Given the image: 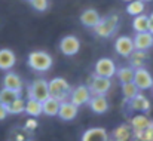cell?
I'll return each instance as SVG.
<instances>
[{
  "label": "cell",
  "mask_w": 153,
  "mask_h": 141,
  "mask_svg": "<svg viewBox=\"0 0 153 141\" xmlns=\"http://www.w3.org/2000/svg\"><path fill=\"white\" fill-rule=\"evenodd\" d=\"M27 64L34 71L46 73V71L51 70L52 65H53V58L46 50H33L27 56Z\"/></svg>",
  "instance_id": "1"
},
{
  "label": "cell",
  "mask_w": 153,
  "mask_h": 141,
  "mask_svg": "<svg viewBox=\"0 0 153 141\" xmlns=\"http://www.w3.org/2000/svg\"><path fill=\"white\" fill-rule=\"evenodd\" d=\"M119 21H120V18H119L117 13H110V15H107L104 18L101 16L100 24L94 28L97 37H100V39L113 37L117 33V30H119Z\"/></svg>",
  "instance_id": "2"
},
{
  "label": "cell",
  "mask_w": 153,
  "mask_h": 141,
  "mask_svg": "<svg viewBox=\"0 0 153 141\" xmlns=\"http://www.w3.org/2000/svg\"><path fill=\"white\" fill-rule=\"evenodd\" d=\"M48 88H49V96L58 99L59 102L67 101L71 92V86L64 77H53L48 80Z\"/></svg>",
  "instance_id": "3"
},
{
  "label": "cell",
  "mask_w": 153,
  "mask_h": 141,
  "mask_svg": "<svg viewBox=\"0 0 153 141\" xmlns=\"http://www.w3.org/2000/svg\"><path fill=\"white\" fill-rule=\"evenodd\" d=\"M27 94H28V98L43 102L46 98H49L48 80H45V79H36V80H33L28 85V88H27Z\"/></svg>",
  "instance_id": "4"
},
{
  "label": "cell",
  "mask_w": 153,
  "mask_h": 141,
  "mask_svg": "<svg viewBox=\"0 0 153 141\" xmlns=\"http://www.w3.org/2000/svg\"><path fill=\"white\" fill-rule=\"evenodd\" d=\"M116 68H117L116 62L111 58L102 56L94 65V74L100 77H105V79H111L113 76H116Z\"/></svg>",
  "instance_id": "5"
},
{
  "label": "cell",
  "mask_w": 153,
  "mask_h": 141,
  "mask_svg": "<svg viewBox=\"0 0 153 141\" xmlns=\"http://www.w3.org/2000/svg\"><path fill=\"white\" fill-rule=\"evenodd\" d=\"M134 85L138 88V91H149L153 88V76L146 67L135 68L134 70Z\"/></svg>",
  "instance_id": "6"
},
{
  "label": "cell",
  "mask_w": 153,
  "mask_h": 141,
  "mask_svg": "<svg viewBox=\"0 0 153 141\" xmlns=\"http://www.w3.org/2000/svg\"><path fill=\"white\" fill-rule=\"evenodd\" d=\"M59 52L65 56H74L79 53L80 50V40L79 37L73 36V34H68V36H64L61 40H59Z\"/></svg>",
  "instance_id": "7"
},
{
  "label": "cell",
  "mask_w": 153,
  "mask_h": 141,
  "mask_svg": "<svg viewBox=\"0 0 153 141\" xmlns=\"http://www.w3.org/2000/svg\"><path fill=\"white\" fill-rule=\"evenodd\" d=\"M91 91L86 85H79L76 88H71V92L68 96V101L73 102L76 107H80V105H85L89 102L91 99Z\"/></svg>",
  "instance_id": "8"
},
{
  "label": "cell",
  "mask_w": 153,
  "mask_h": 141,
  "mask_svg": "<svg viewBox=\"0 0 153 141\" xmlns=\"http://www.w3.org/2000/svg\"><path fill=\"white\" fill-rule=\"evenodd\" d=\"M89 91L91 95H104L108 94V91L111 89V79H105V77H100V76H92L91 82H89Z\"/></svg>",
  "instance_id": "9"
},
{
  "label": "cell",
  "mask_w": 153,
  "mask_h": 141,
  "mask_svg": "<svg viewBox=\"0 0 153 141\" xmlns=\"http://www.w3.org/2000/svg\"><path fill=\"white\" fill-rule=\"evenodd\" d=\"M114 50H116L117 55H120L123 58H129L131 53L135 50L134 49L132 37H129V36H119L114 40Z\"/></svg>",
  "instance_id": "10"
},
{
  "label": "cell",
  "mask_w": 153,
  "mask_h": 141,
  "mask_svg": "<svg viewBox=\"0 0 153 141\" xmlns=\"http://www.w3.org/2000/svg\"><path fill=\"white\" fill-rule=\"evenodd\" d=\"M79 19H80V22H82L83 27H86V28H95L100 24V21H101V15H100V12L97 9L88 7V9H85L80 13Z\"/></svg>",
  "instance_id": "11"
},
{
  "label": "cell",
  "mask_w": 153,
  "mask_h": 141,
  "mask_svg": "<svg viewBox=\"0 0 153 141\" xmlns=\"http://www.w3.org/2000/svg\"><path fill=\"white\" fill-rule=\"evenodd\" d=\"M79 114V107H76L73 102H70L68 99L67 101H62L59 104V110H58V117L64 122H71L77 117Z\"/></svg>",
  "instance_id": "12"
},
{
  "label": "cell",
  "mask_w": 153,
  "mask_h": 141,
  "mask_svg": "<svg viewBox=\"0 0 153 141\" xmlns=\"http://www.w3.org/2000/svg\"><path fill=\"white\" fill-rule=\"evenodd\" d=\"M134 42V49L135 50H143L147 52L150 47H153V34L146 31V33H135V36L132 37Z\"/></svg>",
  "instance_id": "13"
},
{
  "label": "cell",
  "mask_w": 153,
  "mask_h": 141,
  "mask_svg": "<svg viewBox=\"0 0 153 141\" xmlns=\"http://www.w3.org/2000/svg\"><path fill=\"white\" fill-rule=\"evenodd\" d=\"M3 88L15 91V92H21L24 88V83H22V79L15 71H6V74L3 76Z\"/></svg>",
  "instance_id": "14"
},
{
  "label": "cell",
  "mask_w": 153,
  "mask_h": 141,
  "mask_svg": "<svg viewBox=\"0 0 153 141\" xmlns=\"http://www.w3.org/2000/svg\"><path fill=\"white\" fill-rule=\"evenodd\" d=\"M16 64V55L12 49L1 47L0 49V70L10 71Z\"/></svg>",
  "instance_id": "15"
},
{
  "label": "cell",
  "mask_w": 153,
  "mask_h": 141,
  "mask_svg": "<svg viewBox=\"0 0 153 141\" xmlns=\"http://www.w3.org/2000/svg\"><path fill=\"white\" fill-rule=\"evenodd\" d=\"M80 141H108V134H107L105 128L94 126V128L86 129L82 134Z\"/></svg>",
  "instance_id": "16"
},
{
  "label": "cell",
  "mask_w": 153,
  "mask_h": 141,
  "mask_svg": "<svg viewBox=\"0 0 153 141\" xmlns=\"http://www.w3.org/2000/svg\"><path fill=\"white\" fill-rule=\"evenodd\" d=\"M129 102V108L131 110H134V111H137V113H147L149 110H150V101H149V98L146 96L144 94H138L137 96H134L131 101H128Z\"/></svg>",
  "instance_id": "17"
},
{
  "label": "cell",
  "mask_w": 153,
  "mask_h": 141,
  "mask_svg": "<svg viewBox=\"0 0 153 141\" xmlns=\"http://www.w3.org/2000/svg\"><path fill=\"white\" fill-rule=\"evenodd\" d=\"M89 108L95 113V114H104L108 110V101L104 95H92L89 102H88Z\"/></svg>",
  "instance_id": "18"
},
{
  "label": "cell",
  "mask_w": 153,
  "mask_h": 141,
  "mask_svg": "<svg viewBox=\"0 0 153 141\" xmlns=\"http://www.w3.org/2000/svg\"><path fill=\"white\" fill-rule=\"evenodd\" d=\"M129 126L132 128V131H144V129H147V128H152L153 120L149 116L143 114V113H137L135 116H132Z\"/></svg>",
  "instance_id": "19"
},
{
  "label": "cell",
  "mask_w": 153,
  "mask_h": 141,
  "mask_svg": "<svg viewBox=\"0 0 153 141\" xmlns=\"http://www.w3.org/2000/svg\"><path fill=\"white\" fill-rule=\"evenodd\" d=\"M59 101L55 99V98H46L43 102H42V108H43V114L49 116V117H53V116H58V110H59Z\"/></svg>",
  "instance_id": "20"
},
{
  "label": "cell",
  "mask_w": 153,
  "mask_h": 141,
  "mask_svg": "<svg viewBox=\"0 0 153 141\" xmlns=\"http://www.w3.org/2000/svg\"><path fill=\"white\" fill-rule=\"evenodd\" d=\"M24 113H27L30 117H39L40 114H43V108H42V102L40 101H36V99H31L28 98L25 101V110Z\"/></svg>",
  "instance_id": "21"
},
{
  "label": "cell",
  "mask_w": 153,
  "mask_h": 141,
  "mask_svg": "<svg viewBox=\"0 0 153 141\" xmlns=\"http://www.w3.org/2000/svg\"><path fill=\"white\" fill-rule=\"evenodd\" d=\"M116 77L117 80L122 83H128V82H132L134 79V68L129 67V65H122V67H117L116 68Z\"/></svg>",
  "instance_id": "22"
},
{
  "label": "cell",
  "mask_w": 153,
  "mask_h": 141,
  "mask_svg": "<svg viewBox=\"0 0 153 141\" xmlns=\"http://www.w3.org/2000/svg\"><path fill=\"white\" fill-rule=\"evenodd\" d=\"M132 28L135 33H146L149 31V16L141 13L138 16H134L132 19Z\"/></svg>",
  "instance_id": "23"
},
{
  "label": "cell",
  "mask_w": 153,
  "mask_h": 141,
  "mask_svg": "<svg viewBox=\"0 0 153 141\" xmlns=\"http://www.w3.org/2000/svg\"><path fill=\"white\" fill-rule=\"evenodd\" d=\"M147 52H143V50H134L129 56V67H132L134 70L135 68H141L144 67V61L147 59Z\"/></svg>",
  "instance_id": "24"
},
{
  "label": "cell",
  "mask_w": 153,
  "mask_h": 141,
  "mask_svg": "<svg viewBox=\"0 0 153 141\" xmlns=\"http://www.w3.org/2000/svg\"><path fill=\"white\" fill-rule=\"evenodd\" d=\"M113 138L114 140H131L132 138V128L128 123H122L116 126L113 131Z\"/></svg>",
  "instance_id": "25"
},
{
  "label": "cell",
  "mask_w": 153,
  "mask_h": 141,
  "mask_svg": "<svg viewBox=\"0 0 153 141\" xmlns=\"http://www.w3.org/2000/svg\"><path fill=\"white\" fill-rule=\"evenodd\" d=\"M144 9H146V4L141 0H132L126 4V12L128 15H132V16H138L144 13Z\"/></svg>",
  "instance_id": "26"
},
{
  "label": "cell",
  "mask_w": 153,
  "mask_h": 141,
  "mask_svg": "<svg viewBox=\"0 0 153 141\" xmlns=\"http://www.w3.org/2000/svg\"><path fill=\"white\" fill-rule=\"evenodd\" d=\"M120 91H122V95L125 98V101H131L134 96L140 94L138 88L134 85V82H128V83H122L120 86Z\"/></svg>",
  "instance_id": "27"
},
{
  "label": "cell",
  "mask_w": 153,
  "mask_h": 141,
  "mask_svg": "<svg viewBox=\"0 0 153 141\" xmlns=\"http://www.w3.org/2000/svg\"><path fill=\"white\" fill-rule=\"evenodd\" d=\"M19 96H21V92H15V91L1 88V89H0V104H3V105L7 107L12 101H15V99L19 98Z\"/></svg>",
  "instance_id": "28"
},
{
  "label": "cell",
  "mask_w": 153,
  "mask_h": 141,
  "mask_svg": "<svg viewBox=\"0 0 153 141\" xmlns=\"http://www.w3.org/2000/svg\"><path fill=\"white\" fill-rule=\"evenodd\" d=\"M25 110V99H22L21 96L16 98L15 101H12L7 105V113L9 114H21Z\"/></svg>",
  "instance_id": "29"
},
{
  "label": "cell",
  "mask_w": 153,
  "mask_h": 141,
  "mask_svg": "<svg viewBox=\"0 0 153 141\" xmlns=\"http://www.w3.org/2000/svg\"><path fill=\"white\" fill-rule=\"evenodd\" d=\"M30 4L33 6L34 10L37 12H45L49 7V0H31Z\"/></svg>",
  "instance_id": "30"
},
{
  "label": "cell",
  "mask_w": 153,
  "mask_h": 141,
  "mask_svg": "<svg viewBox=\"0 0 153 141\" xmlns=\"http://www.w3.org/2000/svg\"><path fill=\"white\" fill-rule=\"evenodd\" d=\"M37 120L34 119V117H30V119H27V122H25V126H24V129H27V131H33V129H36L37 128Z\"/></svg>",
  "instance_id": "31"
},
{
  "label": "cell",
  "mask_w": 153,
  "mask_h": 141,
  "mask_svg": "<svg viewBox=\"0 0 153 141\" xmlns=\"http://www.w3.org/2000/svg\"><path fill=\"white\" fill-rule=\"evenodd\" d=\"M7 116H9V113H7V107L3 105V104H0V122L4 120Z\"/></svg>",
  "instance_id": "32"
},
{
  "label": "cell",
  "mask_w": 153,
  "mask_h": 141,
  "mask_svg": "<svg viewBox=\"0 0 153 141\" xmlns=\"http://www.w3.org/2000/svg\"><path fill=\"white\" fill-rule=\"evenodd\" d=\"M149 33L153 34V12L149 15Z\"/></svg>",
  "instance_id": "33"
},
{
  "label": "cell",
  "mask_w": 153,
  "mask_h": 141,
  "mask_svg": "<svg viewBox=\"0 0 153 141\" xmlns=\"http://www.w3.org/2000/svg\"><path fill=\"white\" fill-rule=\"evenodd\" d=\"M114 141H131V140H114Z\"/></svg>",
  "instance_id": "34"
},
{
  "label": "cell",
  "mask_w": 153,
  "mask_h": 141,
  "mask_svg": "<svg viewBox=\"0 0 153 141\" xmlns=\"http://www.w3.org/2000/svg\"><path fill=\"white\" fill-rule=\"evenodd\" d=\"M123 1H126V3H129V1H132V0H123Z\"/></svg>",
  "instance_id": "35"
},
{
  "label": "cell",
  "mask_w": 153,
  "mask_h": 141,
  "mask_svg": "<svg viewBox=\"0 0 153 141\" xmlns=\"http://www.w3.org/2000/svg\"><path fill=\"white\" fill-rule=\"evenodd\" d=\"M141 1H152V0H141Z\"/></svg>",
  "instance_id": "36"
},
{
  "label": "cell",
  "mask_w": 153,
  "mask_h": 141,
  "mask_svg": "<svg viewBox=\"0 0 153 141\" xmlns=\"http://www.w3.org/2000/svg\"><path fill=\"white\" fill-rule=\"evenodd\" d=\"M27 1H31V0H27Z\"/></svg>",
  "instance_id": "37"
},
{
  "label": "cell",
  "mask_w": 153,
  "mask_h": 141,
  "mask_svg": "<svg viewBox=\"0 0 153 141\" xmlns=\"http://www.w3.org/2000/svg\"><path fill=\"white\" fill-rule=\"evenodd\" d=\"M134 141H138V140H134Z\"/></svg>",
  "instance_id": "38"
},
{
  "label": "cell",
  "mask_w": 153,
  "mask_h": 141,
  "mask_svg": "<svg viewBox=\"0 0 153 141\" xmlns=\"http://www.w3.org/2000/svg\"><path fill=\"white\" fill-rule=\"evenodd\" d=\"M152 91H153V88H152Z\"/></svg>",
  "instance_id": "39"
}]
</instances>
